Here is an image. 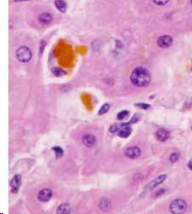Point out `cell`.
Instances as JSON below:
<instances>
[{
    "instance_id": "obj_11",
    "label": "cell",
    "mask_w": 192,
    "mask_h": 214,
    "mask_svg": "<svg viewBox=\"0 0 192 214\" xmlns=\"http://www.w3.org/2000/svg\"><path fill=\"white\" fill-rule=\"evenodd\" d=\"M131 132H132V128L130 127L129 125H126V126H124V127H122L121 129L118 131V135H119L120 137H123V139H127L128 136H130Z\"/></svg>"
},
{
    "instance_id": "obj_24",
    "label": "cell",
    "mask_w": 192,
    "mask_h": 214,
    "mask_svg": "<svg viewBox=\"0 0 192 214\" xmlns=\"http://www.w3.org/2000/svg\"><path fill=\"white\" fill-rule=\"evenodd\" d=\"M166 192H167V190H164V188H162V190H158V192H156L154 196H156V197H160V195L164 194V193H166Z\"/></svg>"
},
{
    "instance_id": "obj_19",
    "label": "cell",
    "mask_w": 192,
    "mask_h": 214,
    "mask_svg": "<svg viewBox=\"0 0 192 214\" xmlns=\"http://www.w3.org/2000/svg\"><path fill=\"white\" fill-rule=\"evenodd\" d=\"M180 158L179 153H173L172 155L170 156V162L171 163H176Z\"/></svg>"
},
{
    "instance_id": "obj_13",
    "label": "cell",
    "mask_w": 192,
    "mask_h": 214,
    "mask_svg": "<svg viewBox=\"0 0 192 214\" xmlns=\"http://www.w3.org/2000/svg\"><path fill=\"white\" fill-rule=\"evenodd\" d=\"M98 207L102 210V211H108L111 208V205H110V201L107 199H101L99 201V204H98Z\"/></svg>"
},
{
    "instance_id": "obj_2",
    "label": "cell",
    "mask_w": 192,
    "mask_h": 214,
    "mask_svg": "<svg viewBox=\"0 0 192 214\" xmlns=\"http://www.w3.org/2000/svg\"><path fill=\"white\" fill-rule=\"evenodd\" d=\"M15 56L20 62L22 63H28L32 58V52H31L30 48L26 47V46H22V47L17 48L15 51Z\"/></svg>"
},
{
    "instance_id": "obj_18",
    "label": "cell",
    "mask_w": 192,
    "mask_h": 214,
    "mask_svg": "<svg viewBox=\"0 0 192 214\" xmlns=\"http://www.w3.org/2000/svg\"><path fill=\"white\" fill-rule=\"evenodd\" d=\"M109 109H110L109 105H108V104H104L103 106L100 108V110L98 111V115H104V114H106V113L109 111Z\"/></svg>"
},
{
    "instance_id": "obj_5",
    "label": "cell",
    "mask_w": 192,
    "mask_h": 214,
    "mask_svg": "<svg viewBox=\"0 0 192 214\" xmlns=\"http://www.w3.org/2000/svg\"><path fill=\"white\" fill-rule=\"evenodd\" d=\"M124 154L129 159H137L141 155V151L138 147H130L125 150Z\"/></svg>"
},
{
    "instance_id": "obj_15",
    "label": "cell",
    "mask_w": 192,
    "mask_h": 214,
    "mask_svg": "<svg viewBox=\"0 0 192 214\" xmlns=\"http://www.w3.org/2000/svg\"><path fill=\"white\" fill-rule=\"evenodd\" d=\"M57 213H61V214H69L71 213V207H70L67 204H61L57 210H56Z\"/></svg>"
},
{
    "instance_id": "obj_7",
    "label": "cell",
    "mask_w": 192,
    "mask_h": 214,
    "mask_svg": "<svg viewBox=\"0 0 192 214\" xmlns=\"http://www.w3.org/2000/svg\"><path fill=\"white\" fill-rule=\"evenodd\" d=\"M52 197V190L49 188H43L38 193V200L40 202H48Z\"/></svg>"
},
{
    "instance_id": "obj_14",
    "label": "cell",
    "mask_w": 192,
    "mask_h": 214,
    "mask_svg": "<svg viewBox=\"0 0 192 214\" xmlns=\"http://www.w3.org/2000/svg\"><path fill=\"white\" fill-rule=\"evenodd\" d=\"M54 5H55V7L57 9H58L61 12H65V10H67V2L65 1H63V0H55L54 1Z\"/></svg>"
},
{
    "instance_id": "obj_10",
    "label": "cell",
    "mask_w": 192,
    "mask_h": 214,
    "mask_svg": "<svg viewBox=\"0 0 192 214\" xmlns=\"http://www.w3.org/2000/svg\"><path fill=\"white\" fill-rule=\"evenodd\" d=\"M83 143L86 145L87 148H92L96 143V139L95 136L92 134H86V135L83 137Z\"/></svg>"
},
{
    "instance_id": "obj_26",
    "label": "cell",
    "mask_w": 192,
    "mask_h": 214,
    "mask_svg": "<svg viewBox=\"0 0 192 214\" xmlns=\"http://www.w3.org/2000/svg\"><path fill=\"white\" fill-rule=\"evenodd\" d=\"M23 1H30V0H14V2H23Z\"/></svg>"
},
{
    "instance_id": "obj_6",
    "label": "cell",
    "mask_w": 192,
    "mask_h": 214,
    "mask_svg": "<svg viewBox=\"0 0 192 214\" xmlns=\"http://www.w3.org/2000/svg\"><path fill=\"white\" fill-rule=\"evenodd\" d=\"M173 44V38L169 35H162L158 39V45L162 48H168Z\"/></svg>"
},
{
    "instance_id": "obj_25",
    "label": "cell",
    "mask_w": 192,
    "mask_h": 214,
    "mask_svg": "<svg viewBox=\"0 0 192 214\" xmlns=\"http://www.w3.org/2000/svg\"><path fill=\"white\" fill-rule=\"evenodd\" d=\"M188 168H189L190 170H192V159L188 162Z\"/></svg>"
},
{
    "instance_id": "obj_23",
    "label": "cell",
    "mask_w": 192,
    "mask_h": 214,
    "mask_svg": "<svg viewBox=\"0 0 192 214\" xmlns=\"http://www.w3.org/2000/svg\"><path fill=\"white\" fill-rule=\"evenodd\" d=\"M139 119H140V116H139L138 114L134 115V117H133V118H132V119H131V120H130V121H129V124H130V125H131V124H134V123H136L137 121H139Z\"/></svg>"
},
{
    "instance_id": "obj_3",
    "label": "cell",
    "mask_w": 192,
    "mask_h": 214,
    "mask_svg": "<svg viewBox=\"0 0 192 214\" xmlns=\"http://www.w3.org/2000/svg\"><path fill=\"white\" fill-rule=\"evenodd\" d=\"M186 209H187V203L182 199L174 200L170 205V211L175 214L183 213Z\"/></svg>"
},
{
    "instance_id": "obj_27",
    "label": "cell",
    "mask_w": 192,
    "mask_h": 214,
    "mask_svg": "<svg viewBox=\"0 0 192 214\" xmlns=\"http://www.w3.org/2000/svg\"><path fill=\"white\" fill-rule=\"evenodd\" d=\"M191 4H192V0H191Z\"/></svg>"
},
{
    "instance_id": "obj_20",
    "label": "cell",
    "mask_w": 192,
    "mask_h": 214,
    "mask_svg": "<svg viewBox=\"0 0 192 214\" xmlns=\"http://www.w3.org/2000/svg\"><path fill=\"white\" fill-rule=\"evenodd\" d=\"M128 115H129V111H122V112H120L119 114H118L117 118H118V120H123V119H125V117H127Z\"/></svg>"
},
{
    "instance_id": "obj_22",
    "label": "cell",
    "mask_w": 192,
    "mask_h": 214,
    "mask_svg": "<svg viewBox=\"0 0 192 214\" xmlns=\"http://www.w3.org/2000/svg\"><path fill=\"white\" fill-rule=\"evenodd\" d=\"M135 107L142 109V110H147V109H149V107L150 106L147 105V104H141V102H138V104H135Z\"/></svg>"
},
{
    "instance_id": "obj_21",
    "label": "cell",
    "mask_w": 192,
    "mask_h": 214,
    "mask_svg": "<svg viewBox=\"0 0 192 214\" xmlns=\"http://www.w3.org/2000/svg\"><path fill=\"white\" fill-rule=\"evenodd\" d=\"M169 1H170V0H153V2L156 3V5H160V6H162V5L168 4Z\"/></svg>"
},
{
    "instance_id": "obj_17",
    "label": "cell",
    "mask_w": 192,
    "mask_h": 214,
    "mask_svg": "<svg viewBox=\"0 0 192 214\" xmlns=\"http://www.w3.org/2000/svg\"><path fill=\"white\" fill-rule=\"evenodd\" d=\"M52 73H53L54 76H56V77H61V76L65 75V71L59 69V68H53V69H52Z\"/></svg>"
},
{
    "instance_id": "obj_16",
    "label": "cell",
    "mask_w": 192,
    "mask_h": 214,
    "mask_svg": "<svg viewBox=\"0 0 192 214\" xmlns=\"http://www.w3.org/2000/svg\"><path fill=\"white\" fill-rule=\"evenodd\" d=\"M52 150H53V152L55 153L56 158H61V157H63V150L61 149V147H53V148H52Z\"/></svg>"
},
{
    "instance_id": "obj_12",
    "label": "cell",
    "mask_w": 192,
    "mask_h": 214,
    "mask_svg": "<svg viewBox=\"0 0 192 214\" xmlns=\"http://www.w3.org/2000/svg\"><path fill=\"white\" fill-rule=\"evenodd\" d=\"M38 19H39V22L41 23V24H50V23L52 22L53 17H52V15H50V13L43 12V13H41V15H39Z\"/></svg>"
},
{
    "instance_id": "obj_8",
    "label": "cell",
    "mask_w": 192,
    "mask_h": 214,
    "mask_svg": "<svg viewBox=\"0 0 192 214\" xmlns=\"http://www.w3.org/2000/svg\"><path fill=\"white\" fill-rule=\"evenodd\" d=\"M166 178H167L166 174L160 175V176L156 177L153 180H151V181L146 186V188H148V190H153V188H156L158 186H160V184H162V182L166 180Z\"/></svg>"
},
{
    "instance_id": "obj_4",
    "label": "cell",
    "mask_w": 192,
    "mask_h": 214,
    "mask_svg": "<svg viewBox=\"0 0 192 214\" xmlns=\"http://www.w3.org/2000/svg\"><path fill=\"white\" fill-rule=\"evenodd\" d=\"M21 184H22V176L20 174L14 175L10 180V190L13 194H17L19 192L21 188Z\"/></svg>"
},
{
    "instance_id": "obj_9",
    "label": "cell",
    "mask_w": 192,
    "mask_h": 214,
    "mask_svg": "<svg viewBox=\"0 0 192 214\" xmlns=\"http://www.w3.org/2000/svg\"><path fill=\"white\" fill-rule=\"evenodd\" d=\"M156 137L160 141H166L170 139V132L167 129H160L156 131Z\"/></svg>"
},
{
    "instance_id": "obj_1",
    "label": "cell",
    "mask_w": 192,
    "mask_h": 214,
    "mask_svg": "<svg viewBox=\"0 0 192 214\" xmlns=\"http://www.w3.org/2000/svg\"><path fill=\"white\" fill-rule=\"evenodd\" d=\"M130 80L133 83V85L137 87L147 86L151 82L150 72L143 67H137L132 71Z\"/></svg>"
}]
</instances>
